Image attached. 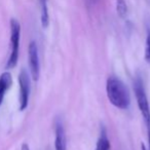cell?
<instances>
[{"label":"cell","mask_w":150,"mask_h":150,"mask_svg":"<svg viewBox=\"0 0 150 150\" xmlns=\"http://www.w3.org/2000/svg\"><path fill=\"white\" fill-rule=\"evenodd\" d=\"M106 93L109 102L114 107L127 110L131 105V95L129 88L120 78L109 76L106 81Z\"/></svg>","instance_id":"obj_1"},{"label":"cell","mask_w":150,"mask_h":150,"mask_svg":"<svg viewBox=\"0 0 150 150\" xmlns=\"http://www.w3.org/2000/svg\"><path fill=\"white\" fill-rule=\"evenodd\" d=\"M134 92H135L136 100H137L138 107L140 109L142 116L144 118V121L147 127V132L150 134V107L149 102H148L147 95H146V91L144 88V83L142 81V78L139 75H137L134 79Z\"/></svg>","instance_id":"obj_2"},{"label":"cell","mask_w":150,"mask_h":150,"mask_svg":"<svg viewBox=\"0 0 150 150\" xmlns=\"http://www.w3.org/2000/svg\"><path fill=\"white\" fill-rule=\"evenodd\" d=\"M21 25L16 19L11 20V54L6 63V69H13L17 66L20 52Z\"/></svg>","instance_id":"obj_3"},{"label":"cell","mask_w":150,"mask_h":150,"mask_svg":"<svg viewBox=\"0 0 150 150\" xmlns=\"http://www.w3.org/2000/svg\"><path fill=\"white\" fill-rule=\"evenodd\" d=\"M19 86H20V110L24 111L28 107L30 97V77L25 69L21 71L19 75Z\"/></svg>","instance_id":"obj_4"},{"label":"cell","mask_w":150,"mask_h":150,"mask_svg":"<svg viewBox=\"0 0 150 150\" xmlns=\"http://www.w3.org/2000/svg\"><path fill=\"white\" fill-rule=\"evenodd\" d=\"M28 58H29V66L32 79L34 81H37L40 76V63L38 47L35 41L30 42L29 47H28Z\"/></svg>","instance_id":"obj_5"},{"label":"cell","mask_w":150,"mask_h":150,"mask_svg":"<svg viewBox=\"0 0 150 150\" xmlns=\"http://www.w3.org/2000/svg\"><path fill=\"white\" fill-rule=\"evenodd\" d=\"M54 148L56 150H66L67 149V139L66 132L62 121L57 120L56 122V139H54Z\"/></svg>","instance_id":"obj_6"},{"label":"cell","mask_w":150,"mask_h":150,"mask_svg":"<svg viewBox=\"0 0 150 150\" xmlns=\"http://www.w3.org/2000/svg\"><path fill=\"white\" fill-rule=\"evenodd\" d=\"M13 84V77L9 72H3L0 75V106L2 104L3 99H4L5 93L11 88Z\"/></svg>","instance_id":"obj_7"},{"label":"cell","mask_w":150,"mask_h":150,"mask_svg":"<svg viewBox=\"0 0 150 150\" xmlns=\"http://www.w3.org/2000/svg\"><path fill=\"white\" fill-rule=\"evenodd\" d=\"M96 150H110V141L108 139V135L105 127L101 129L100 137L97 141Z\"/></svg>","instance_id":"obj_8"},{"label":"cell","mask_w":150,"mask_h":150,"mask_svg":"<svg viewBox=\"0 0 150 150\" xmlns=\"http://www.w3.org/2000/svg\"><path fill=\"white\" fill-rule=\"evenodd\" d=\"M41 1V26L43 29H46L50 25V15H48V7L46 0H40Z\"/></svg>","instance_id":"obj_9"},{"label":"cell","mask_w":150,"mask_h":150,"mask_svg":"<svg viewBox=\"0 0 150 150\" xmlns=\"http://www.w3.org/2000/svg\"><path fill=\"white\" fill-rule=\"evenodd\" d=\"M116 11L119 17L125 19L127 15V5L125 0H116Z\"/></svg>","instance_id":"obj_10"},{"label":"cell","mask_w":150,"mask_h":150,"mask_svg":"<svg viewBox=\"0 0 150 150\" xmlns=\"http://www.w3.org/2000/svg\"><path fill=\"white\" fill-rule=\"evenodd\" d=\"M145 60L148 64H150V26L147 28V37L145 44Z\"/></svg>","instance_id":"obj_11"},{"label":"cell","mask_w":150,"mask_h":150,"mask_svg":"<svg viewBox=\"0 0 150 150\" xmlns=\"http://www.w3.org/2000/svg\"><path fill=\"white\" fill-rule=\"evenodd\" d=\"M21 150H30L29 145H28L27 143H24L23 145H22V147H21Z\"/></svg>","instance_id":"obj_12"}]
</instances>
